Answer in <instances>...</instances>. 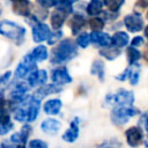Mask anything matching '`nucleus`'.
Segmentation results:
<instances>
[{
  "instance_id": "4",
  "label": "nucleus",
  "mask_w": 148,
  "mask_h": 148,
  "mask_svg": "<svg viewBox=\"0 0 148 148\" xmlns=\"http://www.w3.org/2000/svg\"><path fill=\"white\" fill-rule=\"evenodd\" d=\"M139 113V110L136 108H133L132 105H117L111 111V120L116 125H124L126 124L130 118L136 116Z\"/></svg>"
},
{
  "instance_id": "38",
  "label": "nucleus",
  "mask_w": 148,
  "mask_h": 148,
  "mask_svg": "<svg viewBox=\"0 0 148 148\" xmlns=\"http://www.w3.org/2000/svg\"><path fill=\"white\" fill-rule=\"evenodd\" d=\"M128 75H130V67L128 68H126L120 75H118V76H116V79L117 80H120V81H125L126 79H128Z\"/></svg>"
},
{
  "instance_id": "48",
  "label": "nucleus",
  "mask_w": 148,
  "mask_h": 148,
  "mask_svg": "<svg viewBox=\"0 0 148 148\" xmlns=\"http://www.w3.org/2000/svg\"><path fill=\"white\" fill-rule=\"evenodd\" d=\"M147 18H148V13H147Z\"/></svg>"
},
{
  "instance_id": "1",
  "label": "nucleus",
  "mask_w": 148,
  "mask_h": 148,
  "mask_svg": "<svg viewBox=\"0 0 148 148\" xmlns=\"http://www.w3.org/2000/svg\"><path fill=\"white\" fill-rule=\"evenodd\" d=\"M39 111V101L35 96L21 101L18 106L14 110V118L17 121H34Z\"/></svg>"
},
{
  "instance_id": "2",
  "label": "nucleus",
  "mask_w": 148,
  "mask_h": 148,
  "mask_svg": "<svg viewBox=\"0 0 148 148\" xmlns=\"http://www.w3.org/2000/svg\"><path fill=\"white\" fill-rule=\"evenodd\" d=\"M77 54V49L74 42L69 38L61 40L52 51V62L61 64L73 59Z\"/></svg>"
},
{
  "instance_id": "12",
  "label": "nucleus",
  "mask_w": 148,
  "mask_h": 148,
  "mask_svg": "<svg viewBox=\"0 0 148 148\" xmlns=\"http://www.w3.org/2000/svg\"><path fill=\"white\" fill-rule=\"evenodd\" d=\"M13 12L21 16H28L30 14L31 3L29 0H12Z\"/></svg>"
},
{
  "instance_id": "5",
  "label": "nucleus",
  "mask_w": 148,
  "mask_h": 148,
  "mask_svg": "<svg viewBox=\"0 0 148 148\" xmlns=\"http://www.w3.org/2000/svg\"><path fill=\"white\" fill-rule=\"evenodd\" d=\"M135 97L134 94L126 89H119L116 94L108 95L105 102L111 105H132Z\"/></svg>"
},
{
  "instance_id": "31",
  "label": "nucleus",
  "mask_w": 148,
  "mask_h": 148,
  "mask_svg": "<svg viewBox=\"0 0 148 148\" xmlns=\"http://www.w3.org/2000/svg\"><path fill=\"white\" fill-rule=\"evenodd\" d=\"M89 25L92 31H101L104 28V21L99 17H92L89 21Z\"/></svg>"
},
{
  "instance_id": "11",
  "label": "nucleus",
  "mask_w": 148,
  "mask_h": 148,
  "mask_svg": "<svg viewBox=\"0 0 148 148\" xmlns=\"http://www.w3.org/2000/svg\"><path fill=\"white\" fill-rule=\"evenodd\" d=\"M46 81H47V73L44 69H35L28 76V82L30 87L43 86L46 83Z\"/></svg>"
},
{
  "instance_id": "20",
  "label": "nucleus",
  "mask_w": 148,
  "mask_h": 148,
  "mask_svg": "<svg viewBox=\"0 0 148 148\" xmlns=\"http://www.w3.org/2000/svg\"><path fill=\"white\" fill-rule=\"evenodd\" d=\"M61 101L58 99V98H54V99H49L45 102L44 104V111L46 114H51V116H54V114H58L60 109H61Z\"/></svg>"
},
{
  "instance_id": "23",
  "label": "nucleus",
  "mask_w": 148,
  "mask_h": 148,
  "mask_svg": "<svg viewBox=\"0 0 148 148\" xmlns=\"http://www.w3.org/2000/svg\"><path fill=\"white\" fill-rule=\"evenodd\" d=\"M86 24V18L80 15V14H74L72 21H71V28H72V32L74 35H76Z\"/></svg>"
},
{
  "instance_id": "13",
  "label": "nucleus",
  "mask_w": 148,
  "mask_h": 148,
  "mask_svg": "<svg viewBox=\"0 0 148 148\" xmlns=\"http://www.w3.org/2000/svg\"><path fill=\"white\" fill-rule=\"evenodd\" d=\"M90 42H92L96 45L99 46H109L111 44V37L105 34V32H101V31H92L90 34Z\"/></svg>"
},
{
  "instance_id": "45",
  "label": "nucleus",
  "mask_w": 148,
  "mask_h": 148,
  "mask_svg": "<svg viewBox=\"0 0 148 148\" xmlns=\"http://www.w3.org/2000/svg\"><path fill=\"white\" fill-rule=\"evenodd\" d=\"M145 146H146V148H148V135H147V139L145 140Z\"/></svg>"
},
{
  "instance_id": "15",
  "label": "nucleus",
  "mask_w": 148,
  "mask_h": 148,
  "mask_svg": "<svg viewBox=\"0 0 148 148\" xmlns=\"http://www.w3.org/2000/svg\"><path fill=\"white\" fill-rule=\"evenodd\" d=\"M79 135V119L75 118L69 128L62 134V140L66 142H74Z\"/></svg>"
},
{
  "instance_id": "24",
  "label": "nucleus",
  "mask_w": 148,
  "mask_h": 148,
  "mask_svg": "<svg viewBox=\"0 0 148 148\" xmlns=\"http://www.w3.org/2000/svg\"><path fill=\"white\" fill-rule=\"evenodd\" d=\"M31 56L34 57V59L36 61H44L47 58V49H46V46H44V45L36 46L32 50Z\"/></svg>"
},
{
  "instance_id": "46",
  "label": "nucleus",
  "mask_w": 148,
  "mask_h": 148,
  "mask_svg": "<svg viewBox=\"0 0 148 148\" xmlns=\"http://www.w3.org/2000/svg\"><path fill=\"white\" fill-rule=\"evenodd\" d=\"M1 12H2V7H1V5H0V15H1Z\"/></svg>"
},
{
  "instance_id": "33",
  "label": "nucleus",
  "mask_w": 148,
  "mask_h": 148,
  "mask_svg": "<svg viewBox=\"0 0 148 148\" xmlns=\"http://www.w3.org/2000/svg\"><path fill=\"white\" fill-rule=\"evenodd\" d=\"M120 147H121V143L117 139H112L103 142L98 148H120Z\"/></svg>"
},
{
  "instance_id": "26",
  "label": "nucleus",
  "mask_w": 148,
  "mask_h": 148,
  "mask_svg": "<svg viewBox=\"0 0 148 148\" xmlns=\"http://www.w3.org/2000/svg\"><path fill=\"white\" fill-rule=\"evenodd\" d=\"M90 73L94 75H97L99 77V80H104V64L102 60H95L91 65L90 68Z\"/></svg>"
},
{
  "instance_id": "29",
  "label": "nucleus",
  "mask_w": 148,
  "mask_h": 148,
  "mask_svg": "<svg viewBox=\"0 0 148 148\" xmlns=\"http://www.w3.org/2000/svg\"><path fill=\"white\" fill-rule=\"evenodd\" d=\"M126 53H127V60H128V64H130V65L135 64V62L141 58L140 51H138L134 46H130V47L127 49Z\"/></svg>"
},
{
  "instance_id": "44",
  "label": "nucleus",
  "mask_w": 148,
  "mask_h": 148,
  "mask_svg": "<svg viewBox=\"0 0 148 148\" xmlns=\"http://www.w3.org/2000/svg\"><path fill=\"white\" fill-rule=\"evenodd\" d=\"M145 36H146V37L148 38V25H147V27L145 28Z\"/></svg>"
},
{
  "instance_id": "25",
  "label": "nucleus",
  "mask_w": 148,
  "mask_h": 148,
  "mask_svg": "<svg viewBox=\"0 0 148 148\" xmlns=\"http://www.w3.org/2000/svg\"><path fill=\"white\" fill-rule=\"evenodd\" d=\"M99 54L103 56L104 58H106L108 60H113L120 54V50H119V47H116V46H113V47L105 46V49L99 51Z\"/></svg>"
},
{
  "instance_id": "14",
  "label": "nucleus",
  "mask_w": 148,
  "mask_h": 148,
  "mask_svg": "<svg viewBox=\"0 0 148 148\" xmlns=\"http://www.w3.org/2000/svg\"><path fill=\"white\" fill-rule=\"evenodd\" d=\"M28 89H29V87L24 82H20L17 84H15V87L10 91V98L16 102L23 101L25 98V94L28 92Z\"/></svg>"
},
{
  "instance_id": "41",
  "label": "nucleus",
  "mask_w": 148,
  "mask_h": 148,
  "mask_svg": "<svg viewBox=\"0 0 148 148\" xmlns=\"http://www.w3.org/2000/svg\"><path fill=\"white\" fill-rule=\"evenodd\" d=\"M141 121L143 123V125H145V128L147 130V132H148V112H146L143 116H142V118H141Z\"/></svg>"
},
{
  "instance_id": "22",
  "label": "nucleus",
  "mask_w": 148,
  "mask_h": 148,
  "mask_svg": "<svg viewBox=\"0 0 148 148\" xmlns=\"http://www.w3.org/2000/svg\"><path fill=\"white\" fill-rule=\"evenodd\" d=\"M130 38L128 35L124 31H118L111 37V44L116 47H124L128 44Z\"/></svg>"
},
{
  "instance_id": "42",
  "label": "nucleus",
  "mask_w": 148,
  "mask_h": 148,
  "mask_svg": "<svg viewBox=\"0 0 148 148\" xmlns=\"http://www.w3.org/2000/svg\"><path fill=\"white\" fill-rule=\"evenodd\" d=\"M136 6L140 7V8H146L148 6V0H138Z\"/></svg>"
},
{
  "instance_id": "47",
  "label": "nucleus",
  "mask_w": 148,
  "mask_h": 148,
  "mask_svg": "<svg viewBox=\"0 0 148 148\" xmlns=\"http://www.w3.org/2000/svg\"><path fill=\"white\" fill-rule=\"evenodd\" d=\"M71 1H76V0H71Z\"/></svg>"
},
{
  "instance_id": "6",
  "label": "nucleus",
  "mask_w": 148,
  "mask_h": 148,
  "mask_svg": "<svg viewBox=\"0 0 148 148\" xmlns=\"http://www.w3.org/2000/svg\"><path fill=\"white\" fill-rule=\"evenodd\" d=\"M36 60L34 59V57L30 54H27L24 56V58L22 59V61L18 64V66L16 67V71H15V76L16 77H25L28 76L31 72H34L36 69Z\"/></svg>"
},
{
  "instance_id": "3",
  "label": "nucleus",
  "mask_w": 148,
  "mask_h": 148,
  "mask_svg": "<svg viewBox=\"0 0 148 148\" xmlns=\"http://www.w3.org/2000/svg\"><path fill=\"white\" fill-rule=\"evenodd\" d=\"M0 35L14 40L16 44H22V42L24 40L25 29L12 21H1Z\"/></svg>"
},
{
  "instance_id": "37",
  "label": "nucleus",
  "mask_w": 148,
  "mask_h": 148,
  "mask_svg": "<svg viewBox=\"0 0 148 148\" xmlns=\"http://www.w3.org/2000/svg\"><path fill=\"white\" fill-rule=\"evenodd\" d=\"M143 38L141 37V36H136V37H134L133 39H132V42H131V45L132 46H134V47H136V46H141L142 44H143Z\"/></svg>"
},
{
  "instance_id": "19",
  "label": "nucleus",
  "mask_w": 148,
  "mask_h": 148,
  "mask_svg": "<svg viewBox=\"0 0 148 148\" xmlns=\"http://www.w3.org/2000/svg\"><path fill=\"white\" fill-rule=\"evenodd\" d=\"M66 17H67V13L65 10L59 9V8H56V10L51 15V24H52V27L56 30L60 29L62 27Z\"/></svg>"
},
{
  "instance_id": "28",
  "label": "nucleus",
  "mask_w": 148,
  "mask_h": 148,
  "mask_svg": "<svg viewBox=\"0 0 148 148\" xmlns=\"http://www.w3.org/2000/svg\"><path fill=\"white\" fill-rule=\"evenodd\" d=\"M132 67H130V75H128V79H130V82L131 84L135 86L138 84L139 82V79H140V66L135 62L133 65H131Z\"/></svg>"
},
{
  "instance_id": "16",
  "label": "nucleus",
  "mask_w": 148,
  "mask_h": 148,
  "mask_svg": "<svg viewBox=\"0 0 148 148\" xmlns=\"http://www.w3.org/2000/svg\"><path fill=\"white\" fill-rule=\"evenodd\" d=\"M40 127H42L43 132H45L47 134H56L59 132V130L61 127V123L53 118H47L42 123Z\"/></svg>"
},
{
  "instance_id": "17",
  "label": "nucleus",
  "mask_w": 148,
  "mask_h": 148,
  "mask_svg": "<svg viewBox=\"0 0 148 148\" xmlns=\"http://www.w3.org/2000/svg\"><path fill=\"white\" fill-rule=\"evenodd\" d=\"M13 128V124L10 121V114L5 109L0 110V135L8 133Z\"/></svg>"
},
{
  "instance_id": "30",
  "label": "nucleus",
  "mask_w": 148,
  "mask_h": 148,
  "mask_svg": "<svg viewBox=\"0 0 148 148\" xmlns=\"http://www.w3.org/2000/svg\"><path fill=\"white\" fill-rule=\"evenodd\" d=\"M103 2L109 8V10H111L113 13H117L120 9V7L124 5L125 0H103Z\"/></svg>"
},
{
  "instance_id": "40",
  "label": "nucleus",
  "mask_w": 148,
  "mask_h": 148,
  "mask_svg": "<svg viewBox=\"0 0 148 148\" xmlns=\"http://www.w3.org/2000/svg\"><path fill=\"white\" fill-rule=\"evenodd\" d=\"M6 105H8V102L3 98V94L0 91V110H1V109H5Z\"/></svg>"
},
{
  "instance_id": "34",
  "label": "nucleus",
  "mask_w": 148,
  "mask_h": 148,
  "mask_svg": "<svg viewBox=\"0 0 148 148\" xmlns=\"http://www.w3.org/2000/svg\"><path fill=\"white\" fill-rule=\"evenodd\" d=\"M29 148H47V145L43 140L35 139V140H31L29 142Z\"/></svg>"
},
{
  "instance_id": "21",
  "label": "nucleus",
  "mask_w": 148,
  "mask_h": 148,
  "mask_svg": "<svg viewBox=\"0 0 148 148\" xmlns=\"http://www.w3.org/2000/svg\"><path fill=\"white\" fill-rule=\"evenodd\" d=\"M59 91H61V88L60 87H58L56 83H53V84H43L37 91H36V94H35V97L36 98H42V97H44V96H46V95H50V94H54V92H59Z\"/></svg>"
},
{
  "instance_id": "43",
  "label": "nucleus",
  "mask_w": 148,
  "mask_h": 148,
  "mask_svg": "<svg viewBox=\"0 0 148 148\" xmlns=\"http://www.w3.org/2000/svg\"><path fill=\"white\" fill-rule=\"evenodd\" d=\"M143 58L148 61V45H147V47H146V50H145V52H143Z\"/></svg>"
},
{
  "instance_id": "9",
  "label": "nucleus",
  "mask_w": 148,
  "mask_h": 148,
  "mask_svg": "<svg viewBox=\"0 0 148 148\" xmlns=\"http://www.w3.org/2000/svg\"><path fill=\"white\" fill-rule=\"evenodd\" d=\"M51 79H52V82L56 84H66L72 82V77L66 67H58L53 69Z\"/></svg>"
},
{
  "instance_id": "7",
  "label": "nucleus",
  "mask_w": 148,
  "mask_h": 148,
  "mask_svg": "<svg viewBox=\"0 0 148 148\" xmlns=\"http://www.w3.org/2000/svg\"><path fill=\"white\" fill-rule=\"evenodd\" d=\"M125 135H126V141L131 147H138L143 142V132L138 126L130 127L125 132Z\"/></svg>"
},
{
  "instance_id": "32",
  "label": "nucleus",
  "mask_w": 148,
  "mask_h": 148,
  "mask_svg": "<svg viewBox=\"0 0 148 148\" xmlns=\"http://www.w3.org/2000/svg\"><path fill=\"white\" fill-rule=\"evenodd\" d=\"M76 43H77L79 46H81V47H83V49L87 47V46L89 45V43H90V35H88V34H86V32L81 34V35L77 37Z\"/></svg>"
},
{
  "instance_id": "36",
  "label": "nucleus",
  "mask_w": 148,
  "mask_h": 148,
  "mask_svg": "<svg viewBox=\"0 0 148 148\" xmlns=\"http://www.w3.org/2000/svg\"><path fill=\"white\" fill-rule=\"evenodd\" d=\"M61 36H62V32L61 31H57L56 34H51L50 37H49V44H51V45L54 44Z\"/></svg>"
},
{
  "instance_id": "39",
  "label": "nucleus",
  "mask_w": 148,
  "mask_h": 148,
  "mask_svg": "<svg viewBox=\"0 0 148 148\" xmlns=\"http://www.w3.org/2000/svg\"><path fill=\"white\" fill-rule=\"evenodd\" d=\"M10 74H12L10 72H6L5 74H2V75L0 76V86L7 83V82L9 81V79H10Z\"/></svg>"
},
{
  "instance_id": "27",
  "label": "nucleus",
  "mask_w": 148,
  "mask_h": 148,
  "mask_svg": "<svg viewBox=\"0 0 148 148\" xmlns=\"http://www.w3.org/2000/svg\"><path fill=\"white\" fill-rule=\"evenodd\" d=\"M102 8H103V5L101 0H91L87 6V13L91 16H95L102 12Z\"/></svg>"
},
{
  "instance_id": "18",
  "label": "nucleus",
  "mask_w": 148,
  "mask_h": 148,
  "mask_svg": "<svg viewBox=\"0 0 148 148\" xmlns=\"http://www.w3.org/2000/svg\"><path fill=\"white\" fill-rule=\"evenodd\" d=\"M31 132V127L29 125H24L20 132L17 133H14L12 136H10V141L13 143H16V145H24L29 134Z\"/></svg>"
},
{
  "instance_id": "10",
  "label": "nucleus",
  "mask_w": 148,
  "mask_h": 148,
  "mask_svg": "<svg viewBox=\"0 0 148 148\" xmlns=\"http://www.w3.org/2000/svg\"><path fill=\"white\" fill-rule=\"evenodd\" d=\"M50 35H51L50 28L45 23H37L32 28V38H34V40L36 43L43 42L45 39H49Z\"/></svg>"
},
{
  "instance_id": "8",
  "label": "nucleus",
  "mask_w": 148,
  "mask_h": 148,
  "mask_svg": "<svg viewBox=\"0 0 148 148\" xmlns=\"http://www.w3.org/2000/svg\"><path fill=\"white\" fill-rule=\"evenodd\" d=\"M125 27L131 32H138L143 28V21L140 14H128L124 18Z\"/></svg>"
},
{
  "instance_id": "35",
  "label": "nucleus",
  "mask_w": 148,
  "mask_h": 148,
  "mask_svg": "<svg viewBox=\"0 0 148 148\" xmlns=\"http://www.w3.org/2000/svg\"><path fill=\"white\" fill-rule=\"evenodd\" d=\"M56 1L57 0H37V2L44 7V8H49V7H52V6H56Z\"/></svg>"
}]
</instances>
